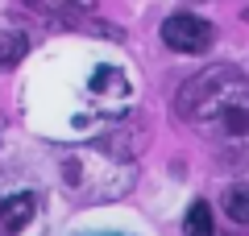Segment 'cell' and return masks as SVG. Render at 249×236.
Returning <instances> with one entry per match:
<instances>
[{
	"instance_id": "cell-1",
	"label": "cell",
	"mask_w": 249,
	"mask_h": 236,
	"mask_svg": "<svg viewBox=\"0 0 249 236\" xmlns=\"http://www.w3.org/2000/svg\"><path fill=\"white\" fill-rule=\"evenodd\" d=\"M178 116L204 133H249V79L232 67H212L196 75L178 96Z\"/></svg>"
},
{
	"instance_id": "cell-2",
	"label": "cell",
	"mask_w": 249,
	"mask_h": 236,
	"mask_svg": "<svg viewBox=\"0 0 249 236\" xmlns=\"http://www.w3.org/2000/svg\"><path fill=\"white\" fill-rule=\"evenodd\" d=\"M212 37H216V29L208 25L204 17H196V13H175V17L162 21V42H166L170 50H178V54H199V50H208Z\"/></svg>"
},
{
	"instance_id": "cell-3",
	"label": "cell",
	"mask_w": 249,
	"mask_h": 236,
	"mask_svg": "<svg viewBox=\"0 0 249 236\" xmlns=\"http://www.w3.org/2000/svg\"><path fill=\"white\" fill-rule=\"evenodd\" d=\"M34 216H37V191H17L9 199H0V236L25 232Z\"/></svg>"
},
{
	"instance_id": "cell-4",
	"label": "cell",
	"mask_w": 249,
	"mask_h": 236,
	"mask_svg": "<svg viewBox=\"0 0 249 236\" xmlns=\"http://www.w3.org/2000/svg\"><path fill=\"white\" fill-rule=\"evenodd\" d=\"M216 232V219H212V207L204 199H196L187 207V219H183V236H212Z\"/></svg>"
},
{
	"instance_id": "cell-5",
	"label": "cell",
	"mask_w": 249,
	"mask_h": 236,
	"mask_svg": "<svg viewBox=\"0 0 249 236\" xmlns=\"http://www.w3.org/2000/svg\"><path fill=\"white\" fill-rule=\"evenodd\" d=\"M21 4L37 13H54V17H75V13L96 9V0H21Z\"/></svg>"
},
{
	"instance_id": "cell-6",
	"label": "cell",
	"mask_w": 249,
	"mask_h": 236,
	"mask_svg": "<svg viewBox=\"0 0 249 236\" xmlns=\"http://www.w3.org/2000/svg\"><path fill=\"white\" fill-rule=\"evenodd\" d=\"M224 211H229L232 224L249 228V186H245V183H241V186H229V191H224Z\"/></svg>"
},
{
	"instance_id": "cell-7",
	"label": "cell",
	"mask_w": 249,
	"mask_h": 236,
	"mask_svg": "<svg viewBox=\"0 0 249 236\" xmlns=\"http://www.w3.org/2000/svg\"><path fill=\"white\" fill-rule=\"evenodd\" d=\"M29 50V42H25V34H17V29H9V34H0V62L4 67H17L21 62V54Z\"/></svg>"
}]
</instances>
